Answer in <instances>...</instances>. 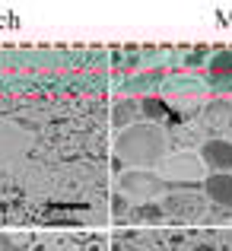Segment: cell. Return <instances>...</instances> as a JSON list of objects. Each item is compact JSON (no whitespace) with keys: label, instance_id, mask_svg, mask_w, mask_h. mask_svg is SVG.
Segmentation results:
<instances>
[{"label":"cell","instance_id":"obj_15","mask_svg":"<svg viewBox=\"0 0 232 251\" xmlns=\"http://www.w3.org/2000/svg\"><path fill=\"white\" fill-rule=\"evenodd\" d=\"M204 54H207V48H197L194 54H188V61H184V64H188V67H201V64H204Z\"/></svg>","mask_w":232,"mask_h":251},{"label":"cell","instance_id":"obj_17","mask_svg":"<svg viewBox=\"0 0 232 251\" xmlns=\"http://www.w3.org/2000/svg\"><path fill=\"white\" fill-rule=\"evenodd\" d=\"M128 251H147V248H140V245H137V248H134V245H128Z\"/></svg>","mask_w":232,"mask_h":251},{"label":"cell","instance_id":"obj_14","mask_svg":"<svg viewBox=\"0 0 232 251\" xmlns=\"http://www.w3.org/2000/svg\"><path fill=\"white\" fill-rule=\"evenodd\" d=\"M111 216H115V220H121V223L130 216V201L121 194V191H115V194H111Z\"/></svg>","mask_w":232,"mask_h":251},{"label":"cell","instance_id":"obj_11","mask_svg":"<svg viewBox=\"0 0 232 251\" xmlns=\"http://www.w3.org/2000/svg\"><path fill=\"white\" fill-rule=\"evenodd\" d=\"M207 124L210 127H232V102L220 99L207 108Z\"/></svg>","mask_w":232,"mask_h":251},{"label":"cell","instance_id":"obj_8","mask_svg":"<svg viewBox=\"0 0 232 251\" xmlns=\"http://www.w3.org/2000/svg\"><path fill=\"white\" fill-rule=\"evenodd\" d=\"M162 76H165L162 70H147V74H137V76H130V80L124 83V92H128L130 99H134V96H143V99H147L156 86H162Z\"/></svg>","mask_w":232,"mask_h":251},{"label":"cell","instance_id":"obj_4","mask_svg":"<svg viewBox=\"0 0 232 251\" xmlns=\"http://www.w3.org/2000/svg\"><path fill=\"white\" fill-rule=\"evenodd\" d=\"M162 210H165L169 220L197 223V220H204V213H207V203H204V197L194 194V191H169V194L162 197Z\"/></svg>","mask_w":232,"mask_h":251},{"label":"cell","instance_id":"obj_16","mask_svg":"<svg viewBox=\"0 0 232 251\" xmlns=\"http://www.w3.org/2000/svg\"><path fill=\"white\" fill-rule=\"evenodd\" d=\"M194 251H216V245H210V242H201V245H197Z\"/></svg>","mask_w":232,"mask_h":251},{"label":"cell","instance_id":"obj_3","mask_svg":"<svg viewBox=\"0 0 232 251\" xmlns=\"http://www.w3.org/2000/svg\"><path fill=\"white\" fill-rule=\"evenodd\" d=\"M118 191L130 203H156L159 194H169V184L156 169H128L118 175Z\"/></svg>","mask_w":232,"mask_h":251},{"label":"cell","instance_id":"obj_6","mask_svg":"<svg viewBox=\"0 0 232 251\" xmlns=\"http://www.w3.org/2000/svg\"><path fill=\"white\" fill-rule=\"evenodd\" d=\"M204 194H207L210 203H216L223 210H232V175H207Z\"/></svg>","mask_w":232,"mask_h":251},{"label":"cell","instance_id":"obj_10","mask_svg":"<svg viewBox=\"0 0 232 251\" xmlns=\"http://www.w3.org/2000/svg\"><path fill=\"white\" fill-rule=\"evenodd\" d=\"M207 70L213 80H232V51H213L207 61Z\"/></svg>","mask_w":232,"mask_h":251},{"label":"cell","instance_id":"obj_5","mask_svg":"<svg viewBox=\"0 0 232 251\" xmlns=\"http://www.w3.org/2000/svg\"><path fill=\"white\" fill-rule=\"evenodd\" d=\"M197 153L210 175H232V140H223V137L204 140Z\"/></svg>","mask_w":232,"mask_h":251},{"label":"cell","instance_id":"obj_9","mask_svg":"<svg viewBox=\"0 0 232 251\" xmlns=\"http://www.w3.org/2000/svg\"><path fill=\"white\" fill-rule=\"evenodd\" d=\"M128 220L137 223V226H162L169 216H165L162 203H134V210H130Z\"/></svg>","mask_w":232,"mask_h":251},{"label":"cell","instance_id":"obj_1","mask_svg":"<svg viewBox=\"0 0 232 251\" xmlns=\"http://www.w3.org/2000/svg\"><path fill=\"white\" fill-rule=\"evenodd\" d=\"M115 156L118 162H128L130 169H159V162L169 156V134L159 124L140 121L118 134Z\"/></svg>","mask_w":232,"mask_h":251},{"label":"cell","instance_id":"obj_2","mask_svg":"<svg viewBox=\"0 0 232 251\" xmlns=\"http://www.w3.org/2000/svg\"><path fill=\"white\" fill-rule=\"evenodd\" d=\"M159 175L162 181L172 188H181V184H204L207 181V166H204L201 153H191V150H178V153H169L162 162H159Z\"/></svg>","mask_w":232,"mask_h":251},{"label":"cell","instance_id":"obj_12","mask_svg":"<svg viewBox=\"0 0 232 251\" xmlns=\"http://www.w3.org/2000/svg\"><path fill=\"white\" fill-rule=\"evenodd\" d=\"M140 111H143V118H147L150 124H159V121H165V115H169V105H165L159 96H147V99H140Z\"/></svg>","mask_w":232,"mask_h":251},{"label":"cell","instance_id":"obj_13","mask_svg":"<svg viewBox=\"0 0 232 251\" xmlns=\"http://www.w3.org/2000/svg\"><path fill=\"white\" fill-rule=\"evenodd\" d=\"M162 89H165V96H184V92H188V96H201L204 86L197 80H172L169 86H162Z\"/></svg>","mask_w":232,"mask_h":251},{"label":"cell","instance_id":"obj_7","mask_svg":"<svg viewBox=\"0 0 232 251\" xmlns=\"http://www.w3.org/2000/svg\"><path fill=\"white\" fill-rule=\"evenodd\" d=\"M140 115H143L140 102L130 99V96H124V99H118L115 108H111V124L121 127V130H128V127H134V124H140Z\"/></svg>","mask_w":232,"mask_h":251}]
</instances>
